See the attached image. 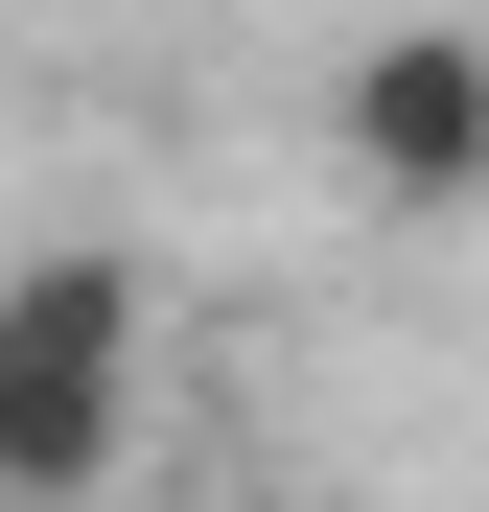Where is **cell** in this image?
I'll return each mask as SVG.
<instances>
[{
  "instance_id": "cell-2",
  "label": "cell",
  "mask_w": 489,
  "mask_h": 512,
  "mask_svg": "<svg viewBox=\"0 0 489 512\" xmlns=\"http://www.w3.org/2000/svg\"><path fill=\"white\" fill-rule=\"evenodd\" d=\"M326 140L373 210H489V24H373L326 70Z\"/></svg>"
},
{
  "instance_id": "cell-1",
  "label": "cell",
  "mask_w": 489,
  "mask_h": 512,
  "mask_svg": "<svg viewBox=\"0 0 489 512\" xmlns=\"http://www.w3.org/2000/svg\"><path fill=\"white\" fill-rule=\"evenodd\" d=\"M117 466H140V280L24 256L0 280V512H94Z\"/></svg>"
}]
</instances>
